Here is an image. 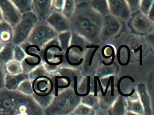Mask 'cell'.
<instances>
[{
  "mask_svg": "<svg viewBox=\"0 0 154 115\" xmlns=\"http://www.w3.org/2000/svg\"><path fill=\"white\" fill-rule=\"evenodd\" d=\"M94 94L95 97L97 96V76H94Z\"/></svg>",
  "mask_w": 154,
  "mask_h": 115,
  "instance_id": "37",
  "label": "cell"
},
{
  "mask_svg": "<svg viewBox=\"0 0 154 115\" xmlns=\"http://www.w3.org/2000/svg\"><path fill=\"white\" fill-rule=\"evenodd\" d=\"M153 22L146 15L140 12L133 16L131 20V25L136 31L145 33L150 31L153 28Z\"/></svg>",
  "mask_w": 154,
  "mask_h": 115,
  "instance_id": "11",
  "label": "cell"
},
{
  "mask_svg": "<svg viewBox=\"0 0 154 115\" xmlns=\"http://www.w3.org/2000/svg\"><path fill=\"white\" fill-rule=\"evenodd\" d=\"M26 56V55L20 46L16 45L14 46V60L21 63Z\"/></svg>",
  "mask_w": 154,
  "mask_h": 115,
  "instance_id": "24",
  "label": "cell"
},
{
  "mask_svg": "<svg viewBox=\"0 0 154 115\" xmlns=\"http://www.w3.org/2000/svg\"><path fill=\"white\" fill-rule=\"evenodd\" d=\"M120 20L112 14L104 16L100 31L102 37H112L119 33L122 28Z\"/></svg>",
  "mask_w": 154,
  "mask_h": 115,
  "instance_id": "7",
  "label": "cell"
},
{
  "mask_svg": "<svg viewBox=\"0 0 154 115\" xmlns=\"http://www.w3.org/2000/svg\"><path fill=\"white\" fill-rule=\"evenodd\" d=\"M0 9L3 19L15 27L20 20L22 14L10 0H0Z\"/></svg>",
  "mask_w": 154,
  "mask_h": 115,
  "instance_id": "6",
  "label": "cell"
},
{
  "mask_svg": "<svg viewBox=\"0 0 154 115\" xmlns=\"http://www.w3.org/2000/svg\"><path fill=\"white\" fill-rule=\"evenodd\" d=\"M5 44L2 43V42L0 40V51H1V50L3 49V48L5 46Z\"/></svg>",
  "mask_w": 154,
  "mask_h": 115,
  "instance_id": "40",
  "label": "cell"
},
{
  "mask_svg": "<svg viewBox=\"0 0 154 115\" xmlns=\"http://www.w3.org/2000/svg\"><path fill=\"white\" fill-rule=\"evenodd\" d=\"M13 37V27L3 19L0 22V40L5 44L10 43Z\"/></svg>",
  "mask_w": 154,
  "mask_h": 115,
  "instance_id": "14",
  "label": "cell"
},
{
  "mask_svg": "<svg viewBox=\"0 0 154 115\" xmlns=\"http://www.w3.org/2000/svg\"><path fill=\"white\" fill-rule=\"evenodd\" d=\"M20 92L26 95L32 96L33 92L32 89V83L29 79L23 81L19 86L17 90Z\"/></svg>",
  "mask_w": 154,
  "mask_h": 115,
  "instance_id": "22",
  "label": "cell"
},
{
  "mask_svg": "<svg viewBox=\"0 0 154 115\" xmlns=\"http://www.w3.org/2000/svg\"><path fill=\"white\" fill-rule=\"evenodd\" d=\"M123 48V46H120L119 47L118 49V52H117V59H118V63H119L120 65L122 66L123 63L121 62L120 58V51L121 49Z\"/></svg>",
  "mask_w": 154,
  "mask_h": 115,
  "instance_id": "35",
  "label": "cell"
},
{
  "mask_svg": "<svg viewBox=\"0 0 154 115\" xmlns=\"http://www.w3.org/2000/svg\"><path fill=\"white\" fill-rule=\"evenodd\" d=\"M21 67L23 72L29 73L39 66L44 63L40 55L27 56L21 62Z\"/></svg>",
  "mask_w": 154,
  "mask_h": 115,
  "instance_id": "13",
  "label": "cell"
},
{
  "mask_svg": "<svg viewBox=\"0 0 154 115\" xmlns=\"http://www.w3.org/2000/svg\"><path fill=\"white\" fill-rule=\"evenodd\" d=\"M72 19L74 28L81 34L87 36L97 35L100 32L103 16L94 11L87 3H82L76 6Z\"/></svg>",
  "mask_w": 154,
  "mask_h": 115,
  "instance_id": "2",
  "label": "cell"
},
{
  "mask_svg": "<svg viewBox=\"0 0 154 115\" xmlns=\"http://www.w3.org/2000/svg\"><path fill=\"white\" fill-rule=\"evenodd\" d=\"M142 45H141L140 49V65H142V59H143V47Z\"/></svg>",
  "mask_w": 154,
  "mask_h": 115,
  "instance_id": "36",
  "label": "cell"
},
{
  "mask_svg": "<svg viewBox=\"0 0 154 115\" xmlns=\"http://www.w3.org/2000/svg\"><path fill=\"white\" fill-rule=\"evenodd\" d=\"M131 12L137 11L139 10L140 0H125Z\"/></svg>",
  "mask_w": 154,
  "mask_h": 115,
  "instance_id": "27",
  "label": "cell"
},
{
  "mask_svg": "<svg viewBox=\"0 0 154 115\" xmlns=\"http://www.w3.org/2000/svg\"><path fill=\"white\" fill-rule=\"evenodd\" d=\"M125 78H127V79H129L130 80H131V82H135V81H134V79H133L132 77H131V76H128V75L122 76V77H121V78L119 79V81H118V84H117V89H118V92H119V94H120V95H121L122 96H123V97H130V96L133 95L134 92H135V90H132V91H131V92L130 93H129V94H125V93H123L121 91V82L122 81V80L125 79Z\"/></svg>",
  "mask_w": 154,
  "mask_h": 115,
  "instance_id": "26",
  "label": "cell"
},
{
  "mask_svg": "<svg viewBox=\"0 0 154 115\" xmlns=\"http://www.w3.org/2000/svg\"><path fill=\"white\" fill-rule=\"evenodd\" d=\"M29 79L28 74L23 72L15 75L6 74L5 88L9 90H17L20 84L25 80Z\"/></svg>",
  "mask_w": 154,
  "mask_h": 115,
  "instance_id": "12",
  "label": "cell"
},
{
  "mask_svg": "<svg viewBox=\"0 0 154 115\" xmlns=\"http://www.w3.org/2000/svg\"><path fill=\"white\" fill-rule=\"evenodd\" d=\"M45 20L57 33L69 30V20L62 13L53 10Z\"/></svg>",
  "mask_w": 154,
  "mask_h": 115,
  "instance_id": "9",
  "label": "cell"
},
{
  "mask_svg": "<svg viewBox=\"0 0 154 115\" xmlns=\"http://www.w3.org/2000/svg\"><path fill=\"white\" fill-rule=\"evenodd\" d=\"M154 0H140L139 10L140 12L147 16L150 9L153 7Z\"/></svg>",
  "mask_w": 154,
  "mask_h": 115,
  "instance_id": "23",
  "label": "cell"
},
{
  "mask_svg": "<svg viewBox=\"0 0 154 115\" xmlns=\"http://www.w3.org/2000/svg\"><path fill=\"white\" fill-rule=\"evenodd\" d=\"M65 0H52V7L53 10L62 13Z\"/></svg>",
  "mask_w": 154,
  "mask_h": 115,
  "instance_id": "28",
  "label": "cell"
},
{
  "mask_svg": "<svg viewBox=\"0 0 154 115\" xmlns=\"http://www.w3.org/2000/svg\"><path fill=\"white\" fill-rule=\"evenodd\" d=\"M76 6V0H65L62 13L66 19H70L74 13Z\"/></svg>",
  "mask_w": 154,
  "mask_h": 115,
  "instance_id": "17",
  "label": "cell"
},
{
  "mask_svg": "<svg viewBox=\"0 0 154 115\" xmlns=\"http://www.w3.org/2000/svg\"><path fill=\"white\" fill-rule=\"evenodd\" d=\"M105 46L106 47H109L111 49L112 53V59L110 63H106L103 60L102 62V63L104 64V65L110 66L113 63V62L114 61V59H115V51H114V48L112 46H109V45H107V46Z\"/></svg>",
  "mask_w": 154,
  "mask_h": 115,
  "instance_id": "31",
  "label": "cell"
},
{
  "mask_svg": "<svg viewBox=\"0 0 154 115\" xmlns=\"http://www.w3.org/2000/svg\"><path fill=\"white\" fill-rule=\"evenodd\" d=\"M53 75H41L31 81L33 92L39 96H46L54 93V86L52 80Z\"/></svg>",
  "mask_w": 154,
  "mask_h": 115,
  "instance_id": "5",
  "label": "cell"
},
{
  "mask_svg": "<svg viewBox=\"0 0 154 115\" xmlns=\"http://www.w3.org/2000/svg\"><path fill=\"white\" fill-rule=\"evenodd\" d=\"M57 34L46 21H38L27 41L42 49L48 42L57 37Z\"/></svg>",
  "mask_w": 154,
  "mask_h": 115,
  "instance_id": "4",
  "label": "cell"
},
{
  "mask_svg": "<svg viewBox=\"0 0 154 115\" xmlns=\"http://www.w3.org/2000/svg\"><path fill=\"white\" fill-rule=\"evenodd\" d=\"M44 75L50 76V75H52L49 74L46 71L44 66V64H43V65L38 66L35 69H34V70L28 73L29 79L31 82L34 79H35L36 77Z\"/></svg>",
  "mask_w": 154,
  "mask_h": 115,
  "instance_id": "21",
  "label": "cell"
},
{
  "mask_svg": "<svg viewBox=\"0 0 154 115\" xmlns=\"http://www.w3.org/2000/svg\"><path fill=\"white\" fill-rule=\"evenodd\" d=\"M100 46H98L97 47L95 48V49H94L91 55V57H90V60L89 62V65L91 66L92 64V62L93 61V58L94 56V54L96 53V51L98 50L99 49Z\"/></svg>",
  "mask_w": 154,
  "mask_h": 115,
  "instance_id": "34",
  "label": "cell"
},
{
  "mask_svg": "<svg viewBox=\"0 0 154 115\" xmlns=\"http://www.w3.org/2000/svg\"><path fill=\"white\" fill-rule=\"evenodd\" d=\"M112 76H110L109 77V81H108V83H107V86H106V90H105V91L104 92V94L105 96H106V94L107 93V91H108V88L109 87V85L110 83L111 82V80Z\"/></svg>",
  "mask_w": 154,
  "mask_h": 115,
  "instance_id": "39",
  "label": "cell"
},
{
  "mask_svg": "<svg viewBox=\"0 0 154 115\" xmlns=\"http://www.w3.org/2000/svg\"><path fill=\"white\" fill-rule=\"evenodd\" d=\"M145 94H143L141 93V99L143 101V103L144 105V108H145L146 110H148L149 108V97H148L147 94L146 93L145 91Z\"/></svg>",
  "mask_w": 154,
  "mask_h": 115,
  "instance_id": "30",
  "label": "cell"
},
{
  "mask_svg": "<svg viewBox=\"0 0 154 115\" xmlns=\"http://www.w3.org/2000/svg\"><path fill=\"white\" fill-rule=\"evenodd\" d=\"M114 76H112L111 80V96L112 97L114 96Z\"/></svg>",
  "mask_w": 154,
  "mask_h": 115,
  "instance_id": "33",
  "label": "cell"
},
{
  "mask_svg": "<svg viewBox=\"0 0 154 115\" xmlns=\"http://www.w3.org/2000/svg\"><path fill=\"white\" fill-rule=\"evenodd\" d=\"M89 4L94 11L103 17L109 14L107 0H91Z\"/></svg>",
  "mask_w": 154,
  "mask_h": 115,
  "instance_id": "16",
  "label": "cell"
},
{
  "mask_svg": "<svg viewBox=\"0 0 154 115\" xmlns=\"http://www.w3.org/2000/svg\"><path fill=\"white\" fill-rule=\"evenodd\" d=\"M32 96L34 99L35 101L44 110L51 104L55 96V93H53L48 96L42 97V96L36 95L35 94L33 93Z\"/></svg>",
  "mask_w": 154,
  "mask_h": 115,
  "instance_id": "20",
  "label": "cell"
},
{
  "mask_svg": "<svg viewBox=\"0 0 154 115\" xmlns=\"http://www.w3.org/2000/svg\"><path fill=\"white\" fill-rule=\"evenodd\" d=\"M97 81H98V84H99V86H100V90L101 92L102 95L103 97H105V95L104 94V92H103V89L101 83L100 81V78L99 76H97Z\"/></svg>",
  "mask_w": 154,
  "mask_h": 115,
  "instance_id": "38",
  "label": "cell"
},
{
  "mask_svg": "<svg viewBox=\"0 0 154 115\" xmlns=\"http://www.w3.org/2000/svg\"><path fill=\"white\" fill-rule=\"evenodd\" d=\"M15 45L11 42L5 44L3 49L0 51V64L5 66L14 59V48Z\"/></svg>",
  "mask_w": 154,
  "mask_h": 115,
  "instance_id": "15",
  "label": "cell"
},
{
  "mask_svg": "<svg viewBox=\"0 0 154 115\" xmlns=\"http://www.w3.org/2000/svg\"><path fill=\"white\" fill-rule=\"evenodd\" d=\"M52 0H32V11L38 21L45 20L53 11Z\"/></svg>",
  "mask_w": 154,
  "mask_h": 115,
  "instance_id": "10",
  "label": "cell"
},
{
  "mask_svg": "<svg viewBox=\"0 0 154 115\" xmlns=\"http://www.w3.org/2000/svg\"><path fill=\"white\" fill-rule=\"evenodd\" d=\"M4 67L7 74L15 75L23 72L21 63L14 59L8 63Z\"/></svg>",
  "mask_w": 154,
  "mask_h": 115,
  "instance_id": "18",
  "label": "cell"
},
{
  "mask_svg": "<svg viewBox=\"0 0 154 115\" xmlns=\"http://www.w3.org/2000/svg\"><path fill=\"white\" fill-rule=\"evenodd\" d=\"M0 115H44L32 96L4 88L0 90Z\"/></svg>",
  "mask_w": 154,
  "mask_h": 115,
  "instance_id": "1",
  "label": "cell"
},
{
  "mask_svg": "<svg viewBox=\"0 0 154 115\" xmlns=\"http://www.w3.org/2000/svg\"><path fill=\"white\" fill-rule=\"evenodd\" d=\"M73 48H78L79 49H80V51H83V49L82 48V47L80 46L79 45H72V46H70L68 47L67 49H66V61H67V63L71 65L72 66H78L79 65L81 64L83 62V61L84 59L83 58H81V59H80V61L79 62H78V63H73L71 62V61L69 60V50H70V49H71Z\"/></svg>",
  "mask_w": 154,
  "mask_h": 115,
  "instance_id": "25",
  "label": "cell"
},
{
  "mask_svg": "<svg viewBox=\"0 0 154 115\" xmlns=\"http://www.w3.org/2000/svg\"><path fill=\"white\" fill-rule=\"evenodd\" d=\"M4 67L0 64V90L5 88V77L6 75Z\"/></svg>",
  "mask_w": 154,
  "mask_h": 115,
  "instance_id": "29",
  "label": "cell"
},
{
  "mask_svg": "<svg viewBox=\"0 0 154 115\" xmlns=\"http://www.w3.org/2000/svg\"><path fill=\"white\" fill-rule=\"evenodd\" d=\"M122 46H123V47H125L127 49V51H128V60H127V62L125 63L122 64V66H127L128 64L129 63H130V61L131 51L129 48L128 46H126V45H122Z\"/></svg>",
  "mask_w": 154,
  "mask_h": 115,
  "instance_id": "32",
  "label": "cell"
},
{
  "mask_svg": "<svg viewBox=\"0 0 154 115\" xmlns=\"http://www.w3.org/2000/svg\"><path fill=\"white\" fill-rule=\"evenodd\" d=\"M38 21L36 15L32 11L22 13L20 21L13 27V37L11 43L16 46L21 45L27 41Z\"/></svg>",
  "mask_w": 154,
  "mask_h": 115,
  "instance_id": "3",
  "label": "cell"
},
{
  "mask_svg": "<svg viewBox=\"0 0 154 115\" xmlns=\"http://www.w3.org/2000/svg\"><path fill=\"white\" fill-rule=\"evenodd\" d=\"M112 15L123 20L130 18L131 12L125 0H107Z\"/></svg>",
  "mask_w": 154,
  "mask_h": 115,
  "instance_id": "8",
  "label": "cell"
},
{
  "mask_svg": "<svg viewBox=\"0 0 154 115\" xmlns=\"http://www.w3.org/2000/svg\"><path fill=\"white\" fill-rule=\"evenodd\" d=\"M3 20V15H2V13L1 10V9H0V22H1Z\"/></svg>",
  "mask_w": 154,
  "mask_h": 115,
  "instance_id": "41",
  "label": "cell"
},
{
  "mask_svg": "<svg viewBox=\"0 0 154 115\" xmlns=\"http://www.w3.org/2000/svg\"><path fill=\"white\" fill-rule=\"evenodd\" d=\"M21 14L32 11V0H10Z\"/></svg>",
  "mask_w": 154,
  "mask_h": 115,
  "instance_id": "19",
  "label": "cell"
}]
</instances>
